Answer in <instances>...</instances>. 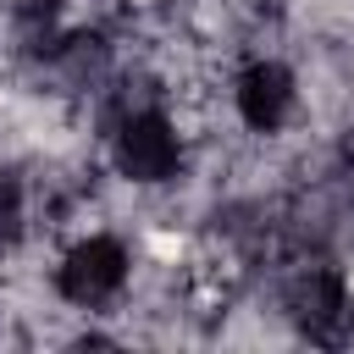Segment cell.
<instances>
[{
	"mask_svg": "<svg viewBox=\"0 0 354 354\" xmlns=\"http://www.w3.org/2000/svg\"><path fill=\"white\" fill-rule=\"evenodd\" d=\"M133 249L127 238H116L111 227H88L77 238H66L55 249V266H50V293L55 304L66 310H83V315H111L122 304V293L133 288Z\"/></svg>",
	"mask_w": 354,
	"mask_h": 354,
	"instance_id": "7a4b0ae2",
	"label": "cell"
},
{
	"mask_svg": "<svg viewBox=\"0 0 354 354\" xmlns=\"http://www.w3.org/2000/svg\"><path fill=\"white\" fill-rule=\"evenodd\" d=\"M105 160L116 183L138 194H160L188 177V133L160 100H144V105H127L105 127Z\"/></svg>",
	"mask_w": 354,
	"mask_h": 354,
	"instance_id": "6da1fadb",
	"label": "cell"
},
{
	"mask_svg": "<svg viewBox=\"0 0 354 354\" xmlns=\"http://www.w3.org/2000/svg\"><path fill=\"white\" fill-rule=\"evenodd\" d=\"M227 100H232V116H238L243 133L277 138V133L293 127V116H299V105H304V77H299L282 55H266V50H260V55H249V61L232 72Z\"/></svg>",
	"mask_w": 354,
	"mask_h": 354,
	"instance_id": "3957f363",
	"label": "cell"
}]
</instances>
